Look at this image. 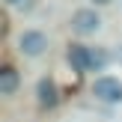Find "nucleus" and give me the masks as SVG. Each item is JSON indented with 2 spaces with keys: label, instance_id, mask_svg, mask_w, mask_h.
<instances>
[{
  "label": "nucleus",
  "instance_id": "obj_1",
  "mask_svg": "<svg viewBox=\"0 0 122 122\" xmlns=\"http://www.w3.org/2000/svg\"><path fill=\"white\" fill-rule=\"evenodd\" d=\"M92 95L98 101H122V81L119 77H110V75H101L92 81Z\"/></svg>",
  "mask_w": 122,
  "mask_h": 122
},
{
  "label": "nucleus",
  "instance_id": "obj_2",
  "mask_svg": "<svg viewBox=\"0 0 122 122\" xmlns=\"http://www.w3.org/2000/svg\"><path fill=\"white\" fill-rule=\"evenodd\" d=\"M18 48H21V54H27V57H42L48 48V36L42 33V30H24L21 39H18Z\"/></svg>",
  "mask_w": 122,
  "mask_h": 122
},
{
  "label": "nucleus",
  "instance_id": "obj_3",
  "mask_svg": "<svg viewBox=\"0 0 122 122\" xmlns=\"http://www.w3.org/2000/svg\"><path fill=\"white\" fill-rule=\"evenodd\" d=\"M98 27H101V18H98L95 9H77L75 15H71V30H75L77 36H92Z\"/></svg>",
  "mask_w": 122,
  "mask_h": 122
},
{
  "label": "nucleus",
  "instance_id": "obj_4",
  "mask_svg": "<svg viewBox=\"0 0 122 122\" xmlns=\"http://www.w3.org/2000/svg\"><path fill=\"white\" fill-rule=\"evenodd\" d=\"M69 66L75 71H89V48L86 45H71L69 48Z\"/></svg>",
  "mask_w": 122,
  "mask_h": 122
},
{
  "label": "nucleus",
  "instance_id": "obj_5",
  "mask_svg": "<svg viewBox=\"0 0 122 122\" xmlns=\"http://www.w3.org/2000/svg\"><path fill=\"white\" fill-rule=\"evenodd\" d=\"M36 92H39V104L42 107H54L57 104V86H54L51 77H42V81L36 83Z\"/></svg>",
  "mask_w": 122,
  "mask_h": 122
},
{
  "label": "nucleus",
  "instance_id": "obj_6",
  "mask_svg": "<svg viewBox=\"0 0 122 122\" xmlns=\"http://www.w3.org/2000/svg\"><path fill=\"white\" fill-rule=\"evenodd\" d=\"M18 89V71L12 66H3L0 69V95H12Z\"/></svg>",
  "mask_w": 122,
  "mask_h": 122
},
{
  "label": "nucleus",
  "instance_id": "obj_7",
  "mask_svg": "<svg viewBox=\"0 0 122 122\" xmlns=\"http://www.w3.org/2000/svg\"><path fill=\"white\" fill-rule=\"evenodd\" d=\"M107 63H110V54L104 48H89V71H104Z\"/></svg>",
  "mask_w": 122,
  "mask_h": 122
},
{
  "label": "nucleus",
  "instance_id": "obj_8",
  "mask_svg": "<svg viewBox=\"0 0 122 122\" xmlns=\"http://www.w3.org/2000/svg\"><path fill=\"white\" fill-rule=\"evenodd\" d=\"M95 6H107V3H113V0H92Z\"/></svg>",
  "mask_w": 122,
  "mask_h": 122
},
{
  "label": "nucleus",
  "instance_id": "obj_9",
  "mask_svg": "<svg viewBox=\"0 0 122 122\" xmlns=\"http://www.w3.org/2000/svg\"><path fill=\"white\" fill-rule=\"evenodd\" d=\"M6 3H9V6H15V3H21V0H6Z\"/></svg>",
  "mask_w": 122,
  "mask_h": 122
}]
</instances>
